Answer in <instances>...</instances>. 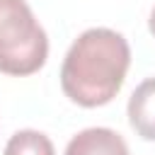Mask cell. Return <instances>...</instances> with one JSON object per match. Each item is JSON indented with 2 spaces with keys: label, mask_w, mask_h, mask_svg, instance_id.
I'll use <instances>...</instances> for the list:
<instances>
[{
  "label": "cell",
  "mask_w": 155,
  "mask_h": 155,
  "mask_svg": "<svg viewBox=\"0 0 155 155\" xmlns=\"http://www.w3.org/2000/svg\"><path fill=\"white\" fill-rule=\"evenodd\" d=\"M128 41L107 27L82 31L68 48L61 65V87L65 97L85 109L109 104L128 73Z\"/></svg>",
  "instance_id": "6da1fadb"
},
{
  "label": "cell",
  "mask_w": 155,
  "mask_h": 155,
  "mask_svg": "<svg viewBox=\"0 0 155 155\" xmlns=\"http://www.w3.org/2000/svg\"><path fill=\"white\" fill-rule=\"evenodd\" d=\"M48 58V36L24 0H0V73L24 78Z\"/></svg>",
  "instance_id": "7a4b0ae2"
},
{
  "label": "cell",
  "mask_w": 155,
  "mask_h": 155,
  "mask_svg": "<svg viewBox=\"0 0 155 155\" xmlns=\"http://www.w3.org/2000/svg\"><path fill=\"white\" fill-rule=\"evenodd\" d=\"M65 155H128V145L116 131L94 126L73 136Z\"/></svg>",
  "instance_id": "3957f363"
},
{
  "label": "cell",
  "mask_w": 155,
  "mask_h": 155,
  "mask_svg": "<svg viewBox=\"0 0 155 155\" xmlns=\"http://www.w3.org/2000/svg\"><path fill=\"white\" fill-rule=\"evenodd\" d=\"M128 124L143 138L155 143V78L143 80L128 97Z\"/></svg>",
  "instance_id": "277c9868"
},
{
  "label": "cell",
  "mask_w": 155,
  "mask_h": 155,
  "mask_svg": "<svg viewBox=\"0 0 155 155\" xmlns=\"http://www.w3.org/2000/svg\"><path fill=\"white\" fill-rule=\"evenodd\" d=\"M2 155H56V150H53V143L46 133L34 131V128H24V131H17L7 140Z\"/></svg>",
  "instance_id": "5b68a950"
},
{
  "label": "cell",
  "mask_w": 155,
  "mask_h": 155,
  "mask_svg": "<svg viewBox=\"0 0 155 155\" xmlns=\"http://www.w3.org/2000/svg\"><path fill=\"white\" fill-rule=\"evenodd\" d=\"M148 27H150V34L155 36V7H153V12H150V19H148Z\"/></svg>",
  "instance_id": "8992f818"
}]
</instances>
